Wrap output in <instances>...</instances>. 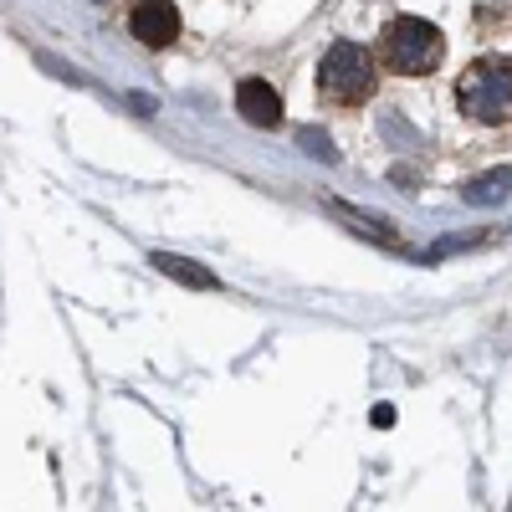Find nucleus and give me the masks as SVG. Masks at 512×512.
Masks as SVG:
<instances>
[{
  "label": "nucleus",
  "mask_w": 512,
  "mask_h": 512,
  "mask_svg": "<svg viewBox=\"0 0 512 512\" xmlns=\"http://www.w3.org/2000/svg\"><path fill=\"white\" fill-rule=\"evenodd\" d=\"M297 144H303L313 159H328V164L338 159V154H333V139L323 134V128H297Z\"/></svg>",
  "instance_id": "9"
},
{
  "label": "nucleus",
  "mask_w": 512,
  "mask_h": 512,
  "mask_svg": "<svg viewBox=\"0 0 512 512\" xmlns=\"http://www.w3.org/2000/svg\"><path fill=\"white\" fill-rule=\"evenodd\" d=\"M236 113L251 128H277L282 123V93L262 77H246V82H236Z\"/></svg>",
  "instance_id": "5"
},
{
  "label": "nucleus",
  "mask_w": 512,
  "mask_h": 512,
  "mask_svg": "<svg viewBox=\"0 0 512 512\" xmlns=\"http://www.w3.org/2000/svg\"><path fill=\"white\" fill-rule=\"evenodd\" d=\"M441 52H446L441 31H436L431 21H420V16H395L390 26H384V36H379L384 67L400 72V77H425V72H436Z\"/></svg>",
  "instance_id": "1"
},
{
  "label": "nucleus",
  "mask_w": 512,
  "mask_h": 512,
  "mask_svg": "<svg viewBox=\"0 0 512 512\" xmlns=\"http://www.w3.org/2000/svg\"><path fill=\"white\" fill-rule=\"evenodd\" d=\"M318 88L333 103H364L374 93V57L359 41H333L318 62Z\"/></svg>",
  "instance_id": "3"
},
{
  "label": "nucleus",
  "mask_w": 512,
  "mask_h": 512,
  "mask_svg": "<svg viewBox=\"0 0 512 512\" xmlns=\"http://www.w3.org/2000/svg\"><path fill=\"white\" fill-rule=\"evenodd\" d=\"M507 190H512V169H492V175L466 185V200L472 205H497V200H507Z\"/></svg>",
  "instance_id": "8"
},
{
  "label": "nucleus",
  "mask_w": 512,
  "mask_h": 512,
  "mask_svg": "<svg viewBox=\"0 0 512 512\" xmlns=\"http://www.w3.org/2000/svg\"><path fill=\"white\" fill-rule=\"evenodd\" d=\"M328 210H333V216L338 221H349L354 231H369L379 246H405V236L390 226V221H379V216H369V210H354V205H344V200H328Z\"/></svg>",
  "instance_id": "7"
},
{
  "label": "nucleus",
  "mask_w": 512,
  "mask_h": 512,
  "mask_svg": "<svg viewBox=\"0 0 512 512\" xmlns=\"http://www.w3.org/2000/svg\"><path fill=\"white\" fill-rule=\"evenodd\" d=\"M128 31H134L139 47H169V41L180 36V11L175 0H134V11H128Z\"/></svg>",
  "instance_id": "4"
},
{
  "label": "nucleus",
  "mask_w": 512,
  "mask_h": 512,
  "mask_svg": "<svg viewBox=\"0 0 512 512\" xmlns=\"http://www.w3.org/2000/svg\"><path fill=\"white\" fill-rule=\"evenodd\" d=\"M456 103L477 123H507L512 118V62L507 57H482L461 72Z\"/></svg>",
  "instance_id": "2"
},
{
  "label": "nucleus",
  "mask_w": 512,
  "mask_h": 512,
  "mask_svg": "<svg viewBox=\"0 0 512 512\" xmlns=\"http://www.w3.org/2000/svg\"><path fill=\"white\" fill-rule=\"evenodd\" d=\"M149 262H154V272L175 277L180 287H200V292H216V287H221V277H216V272H205L200 262H185V256H175V251H154Z\"/></svg>",
  "instance_id": "6"
}]
</instances>
